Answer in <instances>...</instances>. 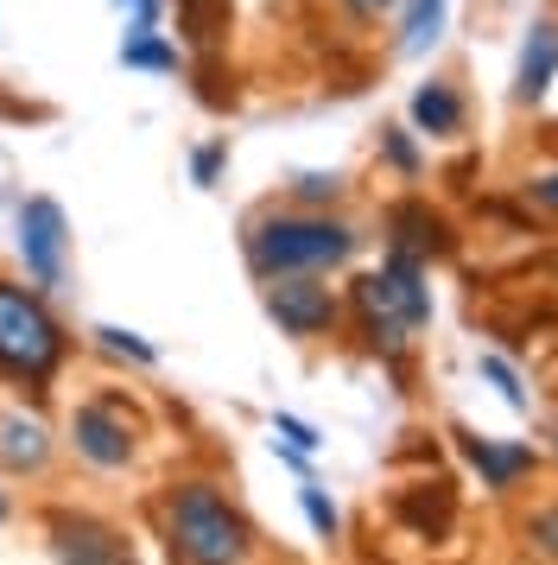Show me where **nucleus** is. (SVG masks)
Listing matches in <instances>:
<instances>
[{
  "label": "nucleus",
  "instance_id": "nucleus-25",
  "mask_svg": "<svg viewBox=\"0 0 558 565\" xmlns=\"http://www.w3.org/2000/svg\"><path fill=\"white\" fill-rule=\"evenodd\" d=\"M273 433L286 438V445H292V451H304V458H311V451H318V445H324V438L311 433V426H304V419H292V413H273Z\"/></svg>",
  "mask_w": 558,
  "mask_h": 565
},
{
  "label": "nucleus",
  "instance_id": "nucleus-16",
  "mask_svg": "<svg viewBox=\"0 0 558 565\" xmlns=\"http://www.w3.org/2000/svg\"><path fill=\"white\" fill-rule=\"evenodd\" d=\"M178 7V26H184V39L197 45V52H216L228 32V0H172Z\"/></svg>",
  "mask_w": 558,
  "mask_h": 565
},
{
  "label": "nucleus",
  "instance_id": "nucleus-14",
  "mask_svg": "<svg viewBox=\"0 0 558 565\" xmlns=\"http://www.w3.org/2000/svg\"><path fill=\"white\" fill-rule=\"evenodd\" d=\"M444 13L451 0H406V20H400V57H426L438 39H444Z\"/></svg>",
  "mask_w": 558,
  "mask_h": 565
},
{
  "label": "nucleus",
  "instance_id": "nucleus-3",
  "mask_svg": "<svg viewBox=\"0 0 558 565\" xmlns=\"http://www.w3.org/2000/svg\"><path fill=\"white\" fill-rule=\"evenodd\" d=\"M355 318H362V331H368V350L400 356L406 337L431 324L426 260L394 255V248H387V260H380L375 274H362V280H355Z\"/></svg>",
  "mask_w": 558,
  "mask_h": 565
},
{
  "label": "nucleus",
  "instance_id": "nucleus-4",
  "mask_svg": "<svg viewBox=\"0 0 558 565\" xmlns=\"http://www.w3.org/2000/svg\"><path fill=\"white\" fill-rule=\"evenodd\" d=\"M64 350H71V337L57 324V311L45 306V292L0 274V375L45 387Z\"/></svg>",
  "mask_w": 558,
  "mask_h": 565
},
{
  "label": "nucleus",
  "instance_id": "nucleus-11",
  "mask_svg": "<svg viewBox=\"0 0 558 565\" xmlns=\"http://www.w3.org/2000/svg\"><path fill=\"white\" fill-rule=\"evenodd\" d=\"M406 115H412V134H426V140H457L463 121H470V103H463V89H457L451 77H426L412 89Z\"/></svg>",
  "mask_w": 558,
  "mask_h": 565
},
{
  "label": "nucleus",
  "instance_id": "nucleus-19",
  "mask_svg": "<svg viewBox=\"0 0 558 565\" xmlns=\"http://www.w3.org/2000/svg\"><path fill=\"white\" fill-rule=\"evenodd\" d=\"M223 166H228V140H223V134H216V140H203V147H191V184L210 191V184L223 179Z\"/></svg>",
  "mask_w": 558,
  "mask_h": 565
},
{
  "label": "nucleus",
  "instance_id": "nucleus-12",
  "mask_svg": "<svg viewBox=\"0 0 558 565\" xmlns=\"http://www.w3.org/2000/svg\"><path fill=\"white\" fill-rule=\"evenodd\" d=\"M457 438H463V458L482 470V483L489 489H514L533 463H539L533 458V445H502V438H476V433H457Z\"/></svg>",
  "mask_w": 558,
  "mask_h": 565
},
{
  "label": "nucleus",
  "instance_id": "nucleus-5",
  "mask_svg": "<svg viewBox=\"0 0 558 565\" xmlns=\"http://www.w3.org/2000/svg\"><path fill=\"white\" fill-rule=\"evenodd\" d=\"M20 260H25V274H32L39 292L64 286V274H71V216L45 191L20 204Z\"/></svg>",
  "mask_w": 558,
  "mask_h": 565
},
{
  "label": "nucleus",
  "instance_id": "nucleus-8",
  "mask_svg": "<svg viewBox=\"0 0 558 565\" xmlns=\"http://www.w3.org/2000/svg\"><path fill=\"white\" fill-rule=\"evenodd\" d=\"M51 559L57 565H133V540L101 514H51Z\"/></svg>",
  "mask_w": 558,
  "mask_h": 565
},
{
  "label": "nucleus",
  "instance_id": "nucleus-13",
  "mask_svg": "<svg viewBox=\"0 0 558 565\" xmlns=\"http://www.w3.org/2000/svg\"><path fill=\"white\" fill-rule=\"evenodd\" d=\"M51 458V433L32 419V413H7L0 419V463L7 470H45Z\"/></svg>",
  "mask_w": 558,
  "mask_h": 565
},
{
  "label": "nucleus",
  "instance_id": "nucleus-18",
  "mask_svg": "<svg viewBox=\"0 0 558 565\" xmlns=\"http://www.w3.org/2000/svg\"><path fill=\"white\" fill-rule=\"evenodd\" d=\"M343 191H350V184L336 179V172H304V179H292V210H324V204H343Z\"/></svg>",
  "mask_w": 558,
  "mask_h": 565
},
{
  "label": "nucleus",
  "instance_id": "nucleus-29",
  "mask_svg": "<svg viewBox=\"0 0 558 565\" xmlns=\"http://www.w3.org/2000/svg\"><path fill=\"white\" fill-rule=\"evenodd\" d=\"M0 527H7V495H0Z\"/></svg>",
  "mask_w": 558,
  "mask_h": 565
},
{
  "label": "nucleus",
  "instance_id": "nucleus-7",
  "mask_svg": "<svg viewBox=\"0 0 558 565\" xmlns=\"http://www.w3.org/2000/svg\"><path fill=\"white\" fill-rule=\"evenodd\" d=\"M71 445H76V458H89L96 470H121L133 458V413L121 407V394L83 401L71 413Z\"/></svg>",
  "mask_w": 558,
  "mask_h": 565
},
{
  "label": "nucleus",
  "instance_id": "nucleus-28",
  "mask_svg": "<svg viewBox=\"0 0 558 565\" xmlns=\"http://www.w3.org/2000/svg\"><path fill=\"white\" fill-rule=\"evenodd\" d=\"M343 7H350L355 20H380V13H394L400 0H343Z\"/></svg>",
  "mask_w": 558,
  "mask_h": 565
},
{
  "label": "nucleus",
  "instance_id": "nucleus-22",
  "mask_svg": "<svg viewBox=\"0 0 558 565\" xmlns=\"http://www.w3.org/2000/svg\"><path fill=\"white\" fill-rule=\"evenodd\" d=\"M406 521H412L419 534H438V527L451 521V489L438 483V495H431V502H406Z\"/></svg>",
  "mask_w": 558,
  "mask_h": 565
},
{
  "label": "nucleus",
  "instance_id": "nucleus-1",
  "mask_svg": "<svg viewBox=\"0 0 558 565\" xmlns=\"http://www.w3.org/2000/svg\"><path fill=\"white\" fill-rule=\"evenodd\" d=\"M248 248V267L260 280H292V274H330L362 248V235L330 216V210H260L242 235Z\"/></svg>",
  "mask_w": 558,
  "mask_h": 565
},
{
  "label": "nucleus",
  "instance_id": "nucleus-6",
  "mask_svg": "<svg viewBox=\"0 0 558 565\" xmlns=\"http://www.w3.org/2000/svg\"><path fill=\"white\" fill-rule=\"evenodd\" d=\"M267 318H273L286 337H299V343H311V337L336 331V318H343V299L330 292L318 274H292V280H267Z\"/></svg>",
  "mask_w": 558,
  "mask_h": 565
},
{
  "label": "nucleus",
  "instance_id": "nucleus-26",
  "mask_svg": "<svg viewBox=\"0 0 558 565\" xmlns=\"http://www.w3.org/2000/svg\"><path fill=\"white\" fill-rule=\"evenodd\" d=\"M127 7V32H152L159 26V0H121Z\"/></svg>",
  "mask_w": 558,
  "mask_h": 565
},
{
  "label": "nucleus",
  "instance_id": "nucleus-27",
  "mask_svg": "<svg viewBox=\"0 0 558 565\" xmlns=\"http://www.w3.org/2000/svg\"><path fill=\"white\" fill-rule=\"evenodd\" d=\"M527 204L558 210V172H539V179H527Z\"/></svg>",
  "mask_w": 558,
  "mask_h": 565
},
{
  "label": "nucleus",
  "instance_id": "nucleus-2",
  "mask_svg": "<svg viewBox=\"0 0 558 565\" xmlns=\"http://www.w3.org/2000/svg\"><path fill=\"white\" fill-rule=\"evenodd\" d=\"M159 527H165V546H172L178 565H248L254 559L248 521L228 509L210 483H178L159 502Z\"/></svg>",
  "mask_w": 558,
  "mask_h": 565
},
{
  "label": "nucleus",
  "instance_id": "nucleus-20",
  "mask_svg": "<svg viewBox=\"0 0 558 565\" xmlns=\"http://www.w3.org/2000/svg\"><path fill=\"white\" fill-rule=\"evenodd\" d=\"M96 343L101 350H115V356H133V362H159V350H152L140 331H121V324H96Z\"/></svg>",
  "mask_w": 558,
  "mask_h": 565
},
{
  "label": "nucleus",
  "instance_id": "nucleus-23",
  "mask_svg": "<svg viewBox=\"0 0 558 565\" xmlns=\"http://www.w3.org/2000/svg\"><path fill=\"white\" fill-rule=\"evenodd\" d=\"M482 375H489V382L502 387V401H507V407H527V387H521V375H514V369H507L502 356H482Z\"/></svg>",
  "mask_w": 558,
  "mask_h": 565
},
{
  "label": "nucleus",
  "instance_id": "nucleus-24",
  "mask_svg": "<svg viewBox=\"0 0 558 565\" xmlns=\"http://www.w3.org/2000/svg\"><path fill=\"white\" fill-rule=\"evenodd\" d=\"M527 540L546 553V559H558V509H539V514H527Z\"/></svg>",
  "mask_w": 558,
  "mask_h": 565
},
{
  "label": "nucleus",
  "instance_id": "nucleus-15",
  "mask_svg": "<svg viewBox=\"0 0 558 565\" xmlns=\"http://www.w3.org/2000/svg\"><path fill=\"white\" fill-rule=\"evenodd\" d=\"M121 64L127 71H147V77H178V45L165 39V32L152 26V32H127L121 39Z\"/></svg>",
  "mask_w": 558,
  "mask_h": 565
},
{
  "label": "nucleus",
  "instance_id": "nucleus-17",
  "mask_svg": "<svg viewBox=\"0 0 558 565\" xmlns=\"http://www.w3.org/2000/svg\"><path fill=\"white\" fill-rule=\"evenodd\" d=\"M380 166H394L400 179H419L426 172V153H419L412 128H380Z\"/></svg>",
  "mask_w": 558,
  "mask_h": 565
},
{
  "label": "nucleus",
  "instance_id": "nucleus-10",
  "mask_svg": "<svg viewBox=\"0 0 558 565\" xmlns=\"http://www.w3.org/2000/svg\"><path fill=\"white\" fill-rule=\"evenodd\" d=\"M558 83V20H533L521 39V64H514V103L539 108Z\"/></svg>",
  "mask_w": 558,
  "mask_h": 565
},
{
  "label": "nucleus",
  "instance_id": "nucleus-9",
  "mask_svg": "<svg viewBox=\"0 0 558 565\" xmlns=\"http://www.w3.org/2000/svg\"><path fill=\"white\" fill-rule=\"evenodd\" d=\"M387 248L431 267V260L457 255V230H451V216H444V210H431L426 198H400V204L387 210Z\"/></svg>",
  "mask_w": 558,
  "mask_h": 565
},
{
  "label": "nucleus",
  "instance_id": "nucleus-21",
  "mask_svg": "<svg viewBox=\"0 0 558 565\" xmlns=\"http://www.w3.org/2000/svg\"><path fill=\"white\" fill-rule=\"evenodd\" d=\"M299 502H304V521H311V527H318L324 540H336L343 514H336V502H330L324 489H318V483H304V489H299Z\"/></svg>",
  "mask_w": 558,
  "mask_h": 565
}]
</instances>
